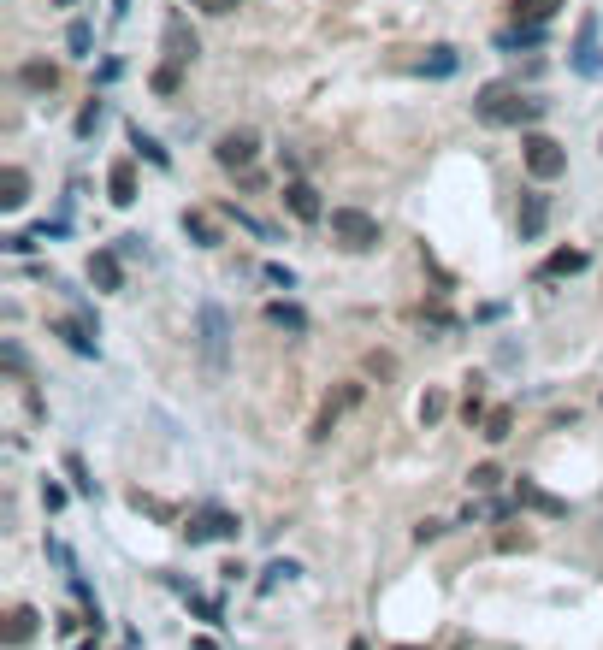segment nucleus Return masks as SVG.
Masks as SVG:
<instances>
[{
    "mask_svg": "<svg viewBox=\"0 0 603 650\" xmlns=\"http://www.w3.org/2000/svg\"><path fill=\"white\" fill-rule=\"evenodd\" d=\"M267 278H272V284H284V290H296V272H290V266H278V260L267 266Z\"/></svg>",
    "mask_w": 603,
    "mask_h": 650,
    "instance_id": "nucleus-34",
    "label": "nucleus"
},
{
    "mask_svg": "<svg viewBox=\"0 0 603 650\" xmlns=\"http://www.w3.org/2000/svg\"><path fill=\"white\" fill-rule=\"evenodd\" d=\"M515 509H533V515H544V520H562V515H568V503H562V497H550L538 479H515Z\"/></svg>",
    "mask_w": 603,
    "mask_h": 650,
    "instance_id": "nucleus-9",
    "label": "nucleus"
},
{
    "mask_svg": "<svg viewBox=\"0 0 603 650\" xmlns=\"http://www.w3.org/2000/svg\"><path fill=\"white\" fill-rule=\"evenodd\" d=\"M178 77H184V65H160V71H154V89H160V95H172V89H178Z\"/></svg>",
    "mask_w": 603,
    "mask_h": 650,
    "instance_id": "nucleus-28",
    "label": "nucleus"
},
{
    "mask_svg": "<svg viewBox=\"0 0 603 650\" xmlns=\"http://www.w3.org/2000/svg\"><path fill=\"white\" fill-rule=\"evenodd\" d=\"M24 201H30V172H24V166H6V172H0V207L18 213Z\"/></svg>",
    "mask_w": 603,
    "mask_h": 650,
    "instance_id": "nucleus-15",
    "label": "nucleus"
},
{
    "mask_svg": "<svg viewBox=\"0 0 603 650\" xmlns=\"http://www.w3.org/2000/svg\"><path fill=\"white\" fill-rule=\"evenodd\" d=\"M255 154H261V136H255V130H225V136L213 142V160H219L225 172H249Z\"/></svg>",
    "mask_w": 603,
    "mask_h": 650,
    "instance_id": "nucleus-6",
    "label": "nucleus"
},
{
    "mask_svg": "<svg viewBox=\"0 0 603 650\" xmlns=\"http://www.w3.org/2000/svg\"><path fill=\"white\" fill-rule=\"evenodd\" d=\"M296 574H302L296 562H272V568H267V580H261V591H272L278 580H296Z\"/></svg>",
    "mask_w": 603,
    "mask_h": 650,
    "instance_id": "nucleus-30",
    "label": "nucleus"
},
{
    "mask_svg": "<svg viewBox=\"0 0 603 650\" xmlns=\"http://www.w3.org/2000/svg\"><path fill=\"white\" fill-rule=\"evenodd\" d=\"M160 54H166L172 65H190L201 54V42H196V30H190V18H184V12H172V18H166V30H160Z\"/></svg>",
    "mask_w": 603,
    "mask_h": 650,
    "instance_id": "nucleus-7",
    "label": "nucleus"
},
{
    "mask_svg": "<svg viewBox=\"0 0 603 650\" xmlns=\"http://www.w3.org/2000/svg\"><path fill=\"white\" fill-rule=\"evenodd\" d=\"M527 544H533L527 532H503V538H497V550H527Z\"/></svg>",
    "mask_w": 603,
    "mask_h": 650,
    "instance_id": "nucleus-35",
    "label": "nucleus"
},
{
    "mask_svg": "<svg viewBox=\"0 0 603 650\" xmlns=\"http://www.w3.org/2000/svg\"><path fill=\"white\" fill-rule=\"evenodd\" d=\"M438 532H444V520H420V526H414V544H432Z\"/></svg>",
    "mask_w": 603,
    "mask_h": 650,
    "instance_id": "nucleus-33",
    "label": "nucleus"
},
{
    "mask_svg": "<svg viewBox=\"0 0 603 650\" xmlns=\"http://www.w3.org/2000/svg\"><path fill=\"white\" fill-rule=\"evenodd\" d=\"M284 207H290L296 219H308V225H320V219H326V207H320V190H314L308 178H290V184H284Z\"/></svg>",
    "mask_w": 603,
    "mask_h": 650,
    "instance_id": "nucleus-10",
    "label": "nucleus"
},
{
    "mask_svg": "<svg viewBox=\"0 0 603 650\" xmlns=\"http://www.w3.org/2000/svg\"><path fill=\"white\" fill-rule=\"evenodd\" d=\"M538 42H544V24H509V30L497 36L503 54H521V48H538Z\"/></svg>",
    "mask_w": 603,
    "mask_h": 650,
    "instance_id": "nucleus-17",
    "label": "nucleus"
},
{
    "mask_svg": "<svg viewBox=\"0 0 603 650\" xmlns=\"http://www.w3.org/2000/svg\"><path fill=\"white\" fill-rule=\"evenodd\" d=\"M89 278H95L101 290H125V255H119V249H95V255H89Z\"/></svg>",
    "mask_w": 603,
    "mask_h": 650,
    "instance_id": "nucleus-11",
    "label": "nucleus"
},
{
    "mask_svg": "<svg viewBox=\"0 0 603 650\" xmlns=\"http://www.w3.org/2000/svg\"><path fill=\"white\" fill-rule=\"evenodd\" d=\"M332 237L337 249H349V255H367V249H379V219L367 213V207H332Z\"/></svg>",
    "mask_w": 603,
    "mask_h": 650,
    "instance_id": "nucleus-3",
    "label": "nucleus"
},
{
    "mask_svg": "<svg viewBox=\"0 0 603 650\" xmlns=\"http://www.w3.org/2000/svg\"><path fill=\"white\" fill-rule=\"evenodd\" d=\"M196 349H201V367L213 379H225V367H231V320H225L219 302H201L196 308Z\"/></svg>",
    "mask_w": 603,
    "mask_h": 650,
    "instance_id": "nucleus-2",
    "label": "nucleus"
},
{
    "mask_svg": "<svg viewBox=\"0 0 603 650\" xmlns=\"http://www.w3.org/2000/svg\"><path fill=\"white\" fill-rule=\"evenodd\" d=\"M184 231H190V237H196L201 249H213V243H219V231H213V225H207V219H201V213H184Z\"/></svg>",
    "mask_w": 603,
    "mask_h": 650,
    "instance_id": "nucleus-26",
    "label": "nucleus"
},
{
    "mask_svg": "<svg viewBox=\"0 0 603 650\" xmlns=\"http://www.w3.org/2000/svg\"><path fill=\"white\" fill-rule=\"evenodd\" d=\"M107 201H113V207H131L136 201V166L131 160H113V172H107Z\"/></svg>",
    "mask_w": 603,
    "mask_h": 650,
    "instance_id": "nucleus-14",
    "label": "nucleus"
},
{
    "mask_svg": "<svg viewBox=\"0 0 603 650\" xmlns=\"http://www.w3.org/2000/svg\"><path fill=\"white\" fill-rule=\"evenodd\" d=\"M201 12H213V18H219V12H237V6H243V0H196Z\"/></svg>",
    "mask_w": 603,
    "mask_h": 650,
    "instance_id": "nucleus-37",
    "label": "nucleus"
},
{
    "mask_svg": "<svg viewBox=\"0 0 603 650\" xmlns=\"http://www.w3.org/2000/svg\"><path fill=\"white\" fill-rule=\"evenodd\" d=\"M66 467H71V479H77V491H95V479H89V473H83V461H77V455H71Z\"/></svg>",
    "mask_w": 603,
    "mask_h": 650,
    "instance_id": "nucleus-36",
    "label": "nucleus"
},
{
    "mask_svg": "<svg viewBox=\"0 0 603 650\" xmlns=\"http://www.w3.org/2000/svg\"><path fill=\"white\" fill-rule=\"evenodd\" d=\"M462 420H468V426H485V402H479V390H468V402H462Z\"/></svg>",
    "mask_w": 603,
    "mask_h": 650,
    "instance_id": "nucleus-32",
    "label": "nucleus"
},
{
    "mask_svg": "<svg viewBox=\"0 0 603 650\" xmlns=\"http://www.w3.org/2000/svg\"><path fill=\"white\" fill-rule=\"evenodd\" d=\"M267 320L278 325V331H290V337H302V331H308V314H302L296 302H267Z\"/></svg>",
    "mask_w": 603,
    "mask_h": 650,
    "instance_id": "nucleus-19",
    "label": "nucleus"
},
{
    "mask_svg": "<svg viewBox=\"0 0 603 650\" xmlns=\"http://www.w3.org/2000/svg\"><path fill=\"white\" fill-rule=\"evenodd\" d=\"M131 148L142 154V160H148V166H160V172L172 166V160H166V148H160V142H154V136H148L142 125H131Z\"/></svg>",
    "mask_w": 603,
    "mask_h": 650,
    "instance_id": "nucleus-21",
    "label": "nucleus"
},
{
    "mask_svg": "<svg viewBox=\"0 0 603 650\" xmlns=\"http://www.w3.org/2000/svg\"><path fill=\"white\" fill-rule=\"evenodd\" d=\"M509 426H515V414H509V408H491V414H485V432H479V438L503 444V438H509Z\"/></svg>",
    "mask_w": 603,
    "mask_h": 650,
    "instance_id": "nucleus-23",
    "label": "nucleus"
},
{
    "mask_svg": "<svg viewBox=\"0 0 603 650\" xmlns=\"http://www.w3.org/2000/svg\"><path fill=\"white\" fill-rule=\"evenodd\" d=\"M544 225H550V195H544V190H521V207H515V231H521V243H538Z\"/></svg>",
    "mask_w": 603,
    "mask_h": 650,
    "instance_id": "nucleus-8",
    "label": "nucleus"
},
{
    "mask_svg": "<svg viewBox=\"0 0 603 650\" xmlns=\"http://www.w3.org/2000/svg\"><path fill=\"white\" fill-rule=\"evenodd\" d=\"M89 42H95V30H89V24L77 18V24L66 30V48H71V54H89Z\"/></svg>",
    "mask_w": 603,
    "mask_h": 650,
    "instance_id": "nucleus-27",
    "label": "nucleus"
},
{
    "mask_svg": "<svg viewBox=\"0 0 603 650\" xmlns=\"http://www.w3.org/2000/svg\"><path fill=\"white\" fill-rule=\"evenodd\" d=\"M101 119H107V107H101V101H89V107H83V113H77V136H83V142H89V136H95V130H101Z\"/></svg>",
    "mask_w": 603,
    "mask_h": 650,
    "instance_id": "nucleus-25",
    "label": "nucleus"
},
{
    "mask_svg": "<svg viewBox=\"0 0 603 650\" xmlns=\"http://www.w3.org/2000/svg\"><path fill=\"white\" fill-rule=\"evenodd\" d=\"M521 160H527V172H533L538 184H550V178L568 172V148L556 136H544V130H527L521 136Z\"/></svg>",
    "mask_w": 603,
    "mask_h": 650,
    "instance_id": "nucleus-4",
    "label": "nucleus"
},
{
    "mask_svg": "<svg viewBox=\"0 0 603 650\" xmlns=\"http://www.w3.org/2000/svg\"><path fill=\"white\" fill-rule=\"evenodd\" d=\"M592 260H586V249H556V255L538 266V278H574V272H586Z\"/></svg>",
    "mask_w": 603,
    "mask_h": 650,
    "instance_id": "nucleus-16",
    "label": "nucleus"
},
{
    "mask_svg": "<svg viewBox=\"0 0 603 650\" xmlns=\"http://www.w3.org/2000/svg\"><path fill=\"white\" fill-rule=\"evenodd\" d=\"M420 71H426V77H450V71H456V48H432V54L420 60Z\"/></svg>",
    "mask_w": 603,
    "mask_h": 650,
    "instance_id": "nucleus-24",
    "label": "nucleus"
},
{
    "mask_svg": "<svg viewBox=\"0 0 603 650\" xmlns=\"http://www.w3.org/2000/svg\"><path fill=\"white\" fill-rule=\"evenodd\" d=\"M444 408H450V402H444V396H438V390H432V396H426V402H420V420H426V426H438V420H444Z\"/></svg>",
    "mask_w": 603,
    "mask_h": 650,
    "instance_id": "nucleus-29",
    "label": "nucleus"
},
{
    "mask_svg": "<svg viewBox=\"0 0 603 650\" xmlns=\"http://www.w3.org/2000/svg\"><path fill=\"white\" fill-rule=\"evenodd\" d=\"M54 6H77V0H54Z\"/></svg>",
    "mask_w": 603,
    "mask_h": 650,
    "instance_id": "nucleus-38",
    "label": "nucleus"
},
{
    "mask_svg": "<svg viewBox=\"0 0 603 650\" xmlns=\"http://www.w3.org/2000/svg\"><path fill=\"white\" fill-rule=\"evenodd\" d=\"M36 621H42L36 609H12V621H6V645H24V639L36 633Z\"/></svg>",
    "mask_w": 603,
    "mask_h": 650,
    "instance_id": "nucleus-22",
    "label": "nucleus"
},
{
    "mask_svg": "<svg viewBox=\"0 0 603 650\" xmlns=\"http://www.w3.org/2000/svg\"><path fill=\"white\" fill-rule=\"evenodd\" d=\"M48 331H54V337H66V343L77 349V355H95V337H89V320H54Z\"/></svg>",
    "mask_w": 603,
    "mask_h": 650,
    "instance_id": "nucleus-20",
    "label": "nucleus"
},
{
    "mask_svg": "<svg viewBox=\"0 0 603 650\" xmlns=\"http://www.w3.org/2000/svg\"><path fill=\"white\" fill-rule=\"evenodd\" d=\"M574 71H598V18H580V36H574Z\"/></svg>",
    "mask_w": 603,
    "mask_h": 650,
    "instance_id": "nucleus-13",
    "label": "nucleus"
},
{
    "mask_svg": "<svg viewBox=\"0 0 603 650\" xmlns=\"http://www.w3.org/2000/svg\"><path fill=\"white\" fill-rule=\"evenodd\" d=\"M18 83H24L30 95H54V89H60V65H48V60H24V65H18Z\"/></svg>",
    "mask_w": 603,
    "mask_h": 650,
    "instance_id": "nucleus-12",
    "label": "nucleus"
},
{
    "mask_svg": "<svg viewBox=\"0 0 603 650\" xmlns=\"http://www.w3.org/2000/svg\"><path fill=\"white\" fill-rule=\"evenodd\" d=\"M397 650H414V645H397Z\"/></svg>",
    "mask_w": 603,
    "mask_h": 650,
    "instance_id": "nucleus-40",
    "label": "nucleus"
},
{
    "mask_svg": "<svg viewBox=\"0 0 603 650\" xmlns=\"http://www.w3.org/2000/svg\"><path fill=\"white\" fill-rule=\"evenodd\" d=\"M491 485H503V473L485 461V467H473V491H491Z\"/></svg>",
    "mask_w": 603,
    "mask_h": 650,
    "instance_id": "nucleus-31",
    "label": "nucleus"
},
{
    "mask_svg": "<svg viewBox=\"0 0 603 650\" xmlns=\"http://www.w3.org/2000/svg\"><path fill=\"white\" fill-rule=\"evenodd\" d=\"M237 532H243V520L231 515V509H219V503H207L196 515L184 520V538L190 544H237Z\"/></svg>",
    "mask_w": 603,
    "mask_h": 650,
    "instance_id": "nucleus-5",
    "label": "nucleus"
},
{
    "mask_svg": "<svg viewBox=\"0 0 603 650\" xmlns=\"http://www.w3.org/2000/svg\"><path fill=\"white\" fill-rule=\"evenodd\" d=\"M473 113L485 125H533V119H544V101L521 95V83H485L473 95Z\"/></svg>",
    "mask_w": 603,
    "mask_h": 650,
    "instance_id": "nucleus-1",
    "label": "nucleus"
},
{
    "mask_svg": "<svg viewBox=\"0 0 603 650\" xmlns=\"http://www.w3.org/2000/svg\"><path fill=\"white\" fill-rule=\"evenodd\" d=\"M77 650H95V645H77Z\"/></svg>",
    "mask_w": 603,
    "mask_h": 650,
    "instance_id": "nucleus-39",
    "label": "nucleus"
},
{
    "mask_svg": "<svg viewBox=\"0 0 603 650\" xmlns=\"http://www.w3.org/2000/svg\"><path fill=\"white\" fill-rule=\"evenodd\" d=\"M509 12H515V24H550L562 12V0H509Z\"/></svg>",
    "mask_w": 603,
    "mask_h": 650,
    "instance_id": "nucleus-18",
    "label": "nucleus"
}]
</instances>
